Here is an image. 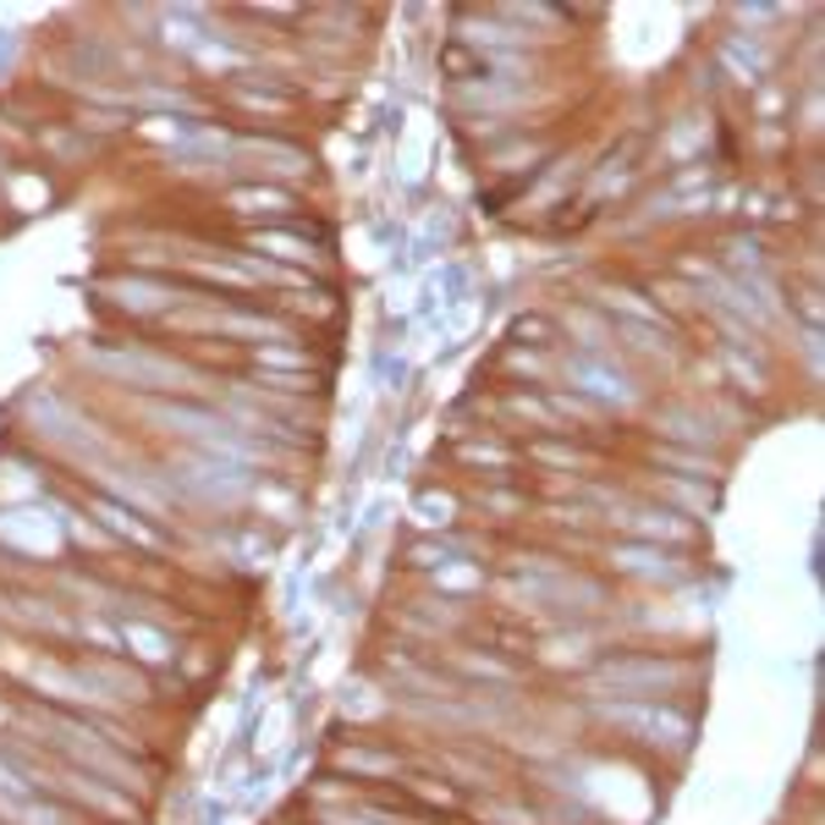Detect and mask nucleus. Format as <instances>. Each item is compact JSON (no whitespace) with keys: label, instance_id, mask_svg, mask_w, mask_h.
<instances>
[{"label":"nucleus","instance_id":"f257e3e1","mask_svg":"<svg viewBox=\"0 0 825 825\" xmlns=\"http://www.w3.org/2000/svg\"><path fill=\"white\" fill-rule=\"evenodd\" d=\"M127 644L144 655V660H166L171 655V644L160 638V633H149V627H138V622H127Z\"/></svg>","mask_w":825,"mask_h":825}]
</instances>
